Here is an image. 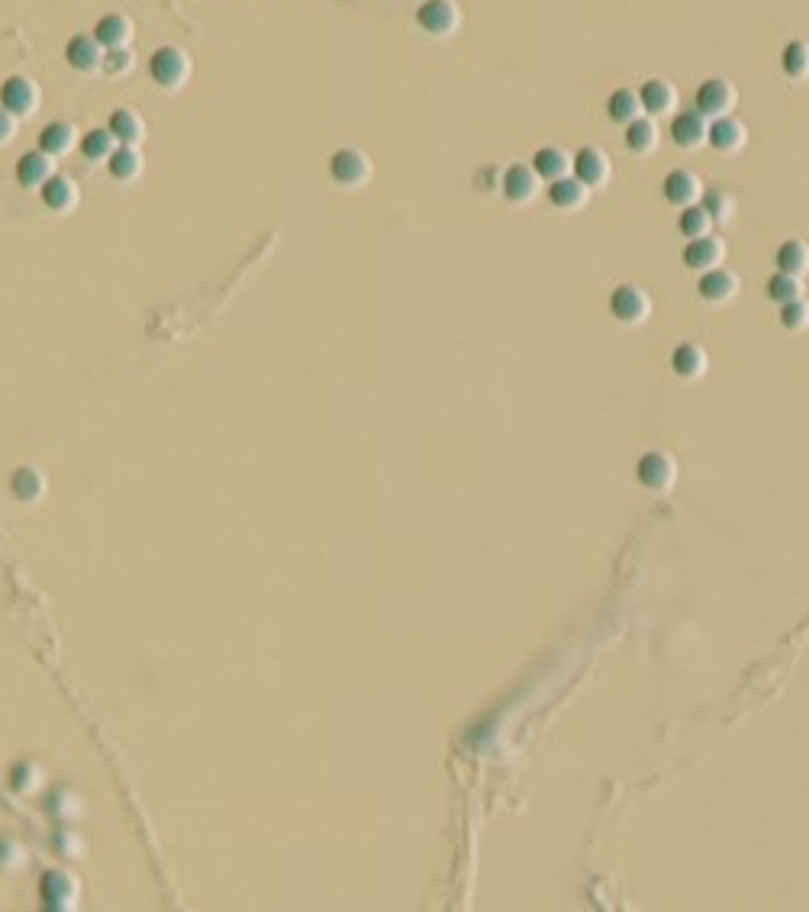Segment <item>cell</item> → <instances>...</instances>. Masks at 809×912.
<instances>
[{
    "instance_id": "obj_1",
    "label": "cell",
    "mask_w": 809,
    "mask_h": 912,
    "mask_svg": "<svg viewBox=\"0 0 809 912\" xmlns=\"http://www.w3.org/2000/svg\"><path fill=\"white\" fill-rule=\"evenodd\" d=\"M194 62L181 46H158L149 55V75L162 91H181L191 81Z\"/></svg>"
},
{
    "instance_id": "obj_2",
    "label": "cell",
    "mask_w": 809,
    "mask_h": 912,
    "mask_svg": "<svg viewBox=\"0 0 809 912\" xmlns=\"http://www.w3.org/2000/svg\"><path fill=\"white\" fill-rule=\"evenodd\" d=\"M635 481H639L645 490L652 494H668V490L677 484V461L671 452H661V448H652L645 452L639 461H635Z\"/></svg>"
},
{
    "instance_id": "obj_3",
    "label": "cell",
    "mask_w": 809,
    "mask_h": 912,
    "mask_svg": "<svg viewBox=\"0 0 809 912\" xmlns=\"http://www.w3.org/2000/svg\"><path fill=\"white\" fill-rule=\"evenodd\" d=\"M416 26L432 39H452L461 30V10L455 0H423L416 7Z\"/></svg>"
},
{
    "instance_id": "obj_4",
    "label": "cell",
    "mask_w": 809,
    "mask_h": 912,
    "mask_svg": "<svg viewBox=\"0 0 809 912\" xmlns=\"http://www.w3.org/2000/svg\"><path fill=\"white\" fill-rule=\"evenodd\" d=\"M739 104V91H735V84L729 78H706L697 94H693V110L703 113L706 120H719V117H729Z\"/></svg>"
},
{
    "instance_id": "obj_5",
    "label": "cell",
    "mask_w": 809,
    "mask_h": 912,
    "mask_svg": "<svg viewBox=\"0 0 809 912\" xmlns=\"http://www.w3.org/2000/svg\"><path fill=\"white\" fill-rule=\"evenodd\" d=\"M374 175L368 152L361 149H336L329 155V178L339 187H365Z\"/></svg>"
},
{
    "instance_id": "obj_6",
    "label": "cell",
    "mask_w": 809,
    "mask_h": 912,
    "mask_svg": "<svg viewBox=\"0 0 809 912\" xmlns=\"http://www.w3.org/2000/svg\"><path fill=\"white\" fill-rule=\"evenodd\" d=\"M42 104V91L30 75H10L0 84V107L10 110L17 120L33 117Z\"/></svg>"
},
{
    "instance_id": "obj_7",
    "label": "cell",
    "mask_w": 809,
    "mask_h": 912,
    "mask_svg": "<svg viewBox=\"0 0 809 912\" xmlns=\"http://www.w3.org/2000/svg\"><path fill=\"white\" fill-rule=\"evenodd\" d=\"M610 313L623 326H639L652 316V297L639 284H619L610 294Z\"/></svg>"
},
{
    "instance_id": "obj_8",
    "label": "cell",
    "mask_w": 809,
    "mask_h": 912,
    "mask_svg": "<svg viewBox=\"0 0 809 912\" xmlns=\"http://www.w3.org/2000/svg\"><path fill=\"white\" fill-rule=\"evenodd\" d=\"M39 896L46 909H55V912L75 909L78 906V877L71 871H62V867H52V871L42 874Z\"/></svg>"
},
{
    "instance_id": "obj_9",
    "label": "cell",
    "mask_w": 809,
    "mask_h": 912,
    "mask_svg": "<svg viewBox=\"0 0 809 912\" xmlns=\"http://www.w3.org/2000/svg\"><path fill=\"white\" fill-rule=\"evenodd\" d=\"M706 133H710V120L703 117L697 110H674L671 113V126H668V136L677 149L684 152H697L706 146Z\"/></svg>"
},
{
    "instance_id": "obj_10",
    "label": "cell",
    "mask_w": 809,
    "mask_h": 912,
    "mask_svg": "<svg viewBox=\"0 0 809 912\" xmlns=\"http://www.w3.org/2000/svg\"><path fill=\"white\" fill-rule=\"evenodd\" d=\"M571 175L587 184L590 191H597V187L610 184V175H613V165H610V155H606L600 146H584L581 152L574 155L571 162Z\"/></svg>"
},
{
    "instance_id": "obj_11",
    "label": "cell",
    "mask_w": 809,
    "mask_h": 912,
    "mask_svg": "<svg viewBox=\"0 0 809 912\" xmlns=\"http://www.w3.org/2000/svg\"><path fill=\"white\" fill-rule=\"evenodd\" d=\"M539 184H542V178L536 175V168L532 165H510L500 178V191L510 204L526 207L539 197Z\"/></svg>"
},
{
    "instance_id": "obj_12",
    "label": "cell",
    "mask_w": 809,
    "mask_h": 912,
    "mask_svg": "<svg viewBox=\"0 0 809 912\" xmlns=\"http://www.w3.org/2000/svg\"><path fill=\"white\" fill-rule=\"evenodd\" d=\"M661 194H664V200H668L671 207H681L684 210L690 204H700L703 181H700V175H693L690 168H674V171H668V175H664Z\"/></svg>"
},
{
    "instance_id": "obj_13",
    "label": "cell",
    "mask_w": 809,
    "mask_h": 912,
    "mask_svg": "<svg viewBox=\"0 0 809 912\" xmlns=\"http://www.w3.org/2000/svg\"><path fill=\"white\" fill-rule=\"evenodd\" d=\"M681 262L690 268V271H713L726 262V242L719 236H700V239H687L684 252H681Z\"/></svg>"
},
{
    "instance_id": "obj_14",
    "label": "cell",
    "mask_w": 809,
    "mask_h": 912,
    "mask_svg": "<svg viewBox=\"0 0 809 912\" xmlns=\"http://www.w3.org/2000/svg\"><path fill=\"white\" fill-rule=\"evenodd\" d=\"M104 55L107 49L100 46L94 39V33H81V36H71L68 46H65V62L81 71V75H94V71H104Z\"/></svg>"
},
{
    "instance_id": "obj_15",
    "label": "cell",
    "mask_w": 809,
    "mask_h": 912,
    "mask_svg": "<svg viewBox=\"0 0 809 912\" xmlns=\"http://www.w3.org/2000/svg\"><path fill=\"white\" fill-rule=\"evenodd\" d=\"M748 142V126L742 120H735L732 113L729 117L710 120V133H706V146L719 155H735L742 152Z\"/></svg>"
},
{
    "instance_id": "obj_16",
    "label": "cell",
    "mask_w": 809,
    "mask_h": 912,
    "mask_svg": "<svg viewBox=\"0 0 809 912\" xmlns=\"http://www.w3.org/2000/svg\"><path fill=\"white\" fill-rule=\"evenodd\" d=\"M697 294H700V300L713 303V307H722V303L735 300V294H739V278H735V271H729L726 265L703 271L697 281Z\"/></svg>"
},
{
    "instance_id": "obj_17",
    "label": "cell",
    "mask_w": 809,
    "mask_h": 912,
    "mask_svg": "<svg viewBox=\"0 0 809 912\" xmlns=\"http://www.w3.org/2000/svg\"><path fill=\"white\" fill-rule=\"evenodd\" d=\"M639 100H642V110H645V117H655V120H661V117H671V113L677 110V88L671 81H664V78H648L642 88H639Z\"/></svg>"
},
{
    "instance_id": "obj_18",
    "label": "cell",
    "mask_w": 809,
    "mask_h": 912,
    "mask_svg": "<svg viewBox=\"0 0 809 912\" xmlns=\"http://www.w3.org/2000/svg\"><path fill=\"white\" fill-rule=\"evenodd\" d=\"M39 197H42V207H46L49 213H59V216L71 213L81 200L75 178H68V175H52L46 184H42Z\"/></svg>"
},
{
    "instance_id": "obj_19",
    "label": "cell",
    "mask_w": 809,
    "mask_h": 912,
    "mask_svg": "<svg viewBox=\"0 0 809 912\" xmlns=\"http://www.w3.org/2000/svg\"><path fill=\"white\" fill-rule=\"evenodd\" d=\"M706 368H710V355H706V349H703L700 342L687 339V342H681L671 352V371L677 374V378L700 381L703 374H706Z\"/></svg>"
},
{
    "instance_id": "obj_20",
    "label": "cell",
    "mask_w": 809,
    "mask_h": 912,
    "mask_svg": "<svg viewBox=\"0 0 809 912\" xmlns=\"http://www.w3.org/2000/svg\"><path fill=\"white\" fill-rule=\"evenodd\" d=\"M133 36H136V26H133V20L126 17V13H107V17H100L94 23V39L107 52L110 49H129Z\"/></svg>"
},
{
    "instance_id": "obj_21",
    "label": "cell",
    "mask_w": 809,
    "mask_h": 912,
    "mask_svg": "<svg viewBox=\"0 0 809 912\" xmlns=\"http://www.w3.org/2000/svg\"><path fill=\"white\" fill-rule=\"evenodd\" d=\"M52 175H55V158L42 149L26 152L17 162V181L23 191H42V184H46Z\"/></svg>"
},
{
    "instance_id": "obj_22",
    "label": "cell",
    "mask_w": 809,
    "mask_h": 912,
    "mask_svg": "<svg viewBox=\"0 0 809 912\" xmlns=\"http://www.w3.org/2000/svg\"><path fill=\"white\" fill-rule=\"evenodd\" d=\"M587 200H590V187L581 184L574 175L558 178V181L548 184V204H552L555 210H561V213H577V210H584V207H587Z\"/></svg>"
},
{
    "instance_id": "obj_23",
    "label": "cell",
    "mask_w": 809,
    "mask_h": 912,
    "mask_svg": "<svg viewBox=\"0 0 809 912\" xmlns=\"http://www.w3.org/2000/svg\"><path fill=\"white\" fill-rule=\"evenodd\" d=\"M46 490H49V481H46V474H42L36 465H23V468H17V471L10 474V494H13V500L39 503L42 497H46Z\"/></svg>"
},
{
    "instance_id": "obj_24",
    "label": "cell",
    "mask_w": 809,
    "mask_h": 912,
    "mask_svg": "<svg viewBox=\"0 0 809 912\" xmlns=\"http://www.w3.org/2000/svg\"><path fill=\"white\" fill-rule=\"evenodd\" d=\"M107 129L113 133V139L120 142V146H142V139H146V120H142L133 107L113 110Z\"/></svg>"
},
{
    "instance_id": "obj_25",
    "label": "cell",
    "mask_w": 809,
    "mask_h": 912,
    "mask_svg": "<svg viewBox=\"0 0 809 912\" xmlns=\"http://www.w3.org/2000/svg\"><path fill=\"white\" fill-rule=\"evenodd\" d=\"M774 265L777 271L784 274H797V278H806L809 274V242L800 239V236H790L777 245L774 252Z\"/></svg>"
},
{
    "instance_id": "obj_26",
    "label": "cell",
    "mask_w": 809,
    "mask_h": 912,
    "mask_svg": "<svg viewBox=\"0 0 809 912\" xmlns=\"http://www.w3.org/2000/svg\"><path fill=\"white\" fill-rule=\"evenodd\" d=\"M142 168H146V158H142L139 146H117L113 155L107 158V171L113 181L120 184H133L142 178Z\"/></svg>"
},
{
    "instance_id": "obj_27",
    "label": "cell",
    "mask_w": 809,
    "mask_h": 912,
    "mask_svg": "<svg viewBox=\"0 0 809 912\" xmlns=\"http://www.w3.org/2000/svg\"><path fill=\"white\" fill-rule=\"evenodd\" d=\"M571 162H574V155H568L561 146H542V149H536V155H532V168H536V175L548 184L558 178H568Z\"/></svg>"
},
{
    "instance_id": "obj_28",
    "label": "cell",
    "mask_w": 809,
    "mask_h": 912,
    "mask_svg": "<svg viewBox=\"0 0 809 912\" xmlns=\"http://www.w3.org/2000/svg\"><path fill=\"white\" fill-rule=\"evenodd\" d=\"M75 146H78V129L71 123L55 120V123H46L39 129V149L46 155H52V158L68 155Z\"/></svg>"
},
{
    "instance_id": "obj_29",
    "label": "cell",
    "mask_w": 809,
    "mask_h": 912,
    "mask_svg": "<svg viewBox=\"0 0 809 912\" xmlns=\"http://www.w3.org/2000/svg\"><path fill=\"white\" fill-rule=\"evenodd\" d=\"M658 142H661V129H658V120L655 117H642L639 120H632L629 126H626V149L632 152V155H652L655 149H658Z\"/></svg>"
},
{
    "instance_id": "obj_30",
    "label": "cell",
    "mask_w": 809,
    "mask_h": 912,
    "mask_svg": "<svg viewBox=\"0 0 809 912\" xmlns=\"http://www.w3.org/2000/svg\"><path fill=\"white\" fill-rule=\"evenodd\" d=\"M606 113H610V120L619 123V126H629L632 120L642 117V100H639V91L632 88H616L606 100Z\"/></svg>"
},
{
    "instance_id": "obj_31",
    "label": "cell",
    "mask_w": 809,
    "mask_h": 912,
    "mask_svg": "<svg viewBox=\"0 0 809 912\" xmlns=\"http://www.w3.org/2000/svg\"><path fill=\"white\" fill-rule=\"evenodd\" d=\"M780 71L787 81H809V42L790 39L780 52Z\"/></svg>"
},
{
    "instance_id": "obj_32",
    "label": "cell",
    "mask_w": 809,
    "mask_h": 912,
    "mask_svg": "<svg viewBox=\"0 0 809 912\" xmlns=\"http://www.w3.org/2000/svg\"><path fill=\"white\" fill-rule=\"evenodd\" d=\"M117 146H120V142L113 139L110 129H88V133L78 139V149H81L84 158H88V162H107Z\"/></svg>"
},
{
    "instance_id": "obj_33",
    "label": "cell",
    "mask_w": 809,
    "mask_h": 912,
    "mask_svg": "<svg viewBox=\"0 0 809 912\" xmlns=\"http://www.w3.org/2000/svg\"><path fill=\"white\" fill-rule=\"evenodd\" d=\"M764 291H768V300H774L777 307H784V303L803 297V278H797V274L774 271L768 278V284H764Z\"/></svg>"
},
{
    "instance_id": "obj_34",
    "label": "cell",
    "mask_w": 809,
    "mask_h": 912,
    "mask_svg": "<svg viewBox=\"0 0 809 912\" xmlns=\"http://www.w3.org/2000/svg\"><path fill=\"white\" fill-rule=\"evenodd\" d=\"M713 220H710V213H706L700 204H690V207H684L681 210V216H677V233H681L684 239H700V236H710L713 233Z\"/></svg>"
},
{
    "instance_id": "obj_35",
    "label": "cell",
    "mask_w": 809,
    "mask_h": 912,
    "mask_svg": "<svg viewBox=\"0 0 809 912\" xmlns=\"http://www.w3.org/2000/svg\"><path fill=\"white\" fill-rule=\"evenodd\" d=\"M42 767L36 764V761H30V758H23V761H17L10 767V787L17 790V793H23V796H30V793H36L39 787H42Z\"/></svg>"
},
{
    "instance_id": "obj_36",
    "label": "cell",
    "mask_w": 809,
    "mask_h": 912,
    "mask_svg": "<svg viewBox=\"0 0 809 912\" xmlns=\"http://www.w3.org/2000/svg\"><path fill=\"white\" fill-rule=\"evenodd\" d=\"M700 207L710 213V220L716 223V226H722V223H729L732 216H735V200L726 194V191H710V194H703L700 197Z\"/></svg>"
},
{
    "instance_id": "obj_37",
    "label": "cell",
    "mask_w": 809,
    "mask_h": 912,
    "mask_svg": "<svg viewBox=\"0 0 809 912\" xmlns=\"http://www.w3.org/2000/svg\"><path fill=\"white\" fill-rule=\"evenodd\" d=\"M780 326L787 332H806L809 329V300L800 297V300H790L780 307Z\"/></svg>"
},
{
    "instance_id": "obj_38",
    "label": "cell",
    "mask_w": 809,
    "mask_h": 912,
    "mask_svg": "<svg viewBox=\"0 0 809 912\" xmlns=\"http://www.w3.org/2000/svg\"><path fill=\"white\" fill-rule=\"evenodd\" d=\"M23 861H26V851H23V845L17 842V838L0 835V874L17 871V867H23Z\"/></svg>"
},
{
    "instance_id": "obj_39",
    "label": "cell",
    "mask_w": 809,
    "mask_h": 912,
    "mask_svg": "<svg viewBox=\"0 0 809 912\" xmlns=\"http://www.w3.org/2000/svg\"><path fill=\"white\" fill-rule=\"evenodd\" d=\"M133 52L129 49H110L107 55H104V71L107 75H126L129 68H133Z\"/></svg>"
},
{
    "instance_id": "obj_40",
    "label": "cell",
    "mask_w": 809,
    "mask_h": 912,
    "mask_svg": "<svg viewBox=\"0 0 809 912\" xmlns=\"http://www.w3.org/2000/svg\"><path fill=\"white\" fill-rule=\"evenodd\" d=\"M81 848H84V842L78 835H71L68 829H62L59 835H55V851H59L62 858H78Z\"/></svg>"
},
{
    "instance_id": "obj_41",
    "label": "cell",
    "mask_w": 809,
    "mask_h": 912,
    "mask_svg": "<svg viewBox=\"0 0 809 912\" xmlns=\"http://www.w3.org/2000/svg\"><path fill=\"white\" fill-rule=\"evenodd\" d=\"M13 136H17V117H13L10 110L0 107V146L13 142Z\"/></svg>"
}]
</instances>
